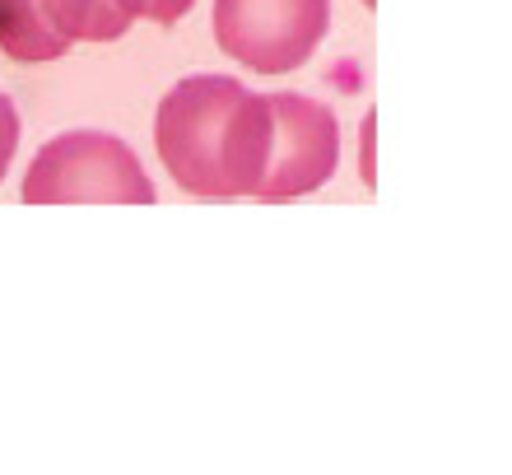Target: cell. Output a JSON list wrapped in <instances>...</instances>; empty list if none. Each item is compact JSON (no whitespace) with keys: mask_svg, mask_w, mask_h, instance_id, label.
Returning a JSON list of instances; mask_svg holds the SVG:
<instances>
[{"mask_svg":"<svg viewBox=\"0 0 512 475\" xmlns=\"http://www.w3.org/2000/svg\"><path fill=\"white\" fill-rule=\"evenodd\" d=\"M340 122L308 94H238L224 122V191L252 201H294L336 173Z\"/></svg>","mask_w":512,"mask_h":475,"instance_id":"1","label":"cell"},{"mask_svg":"<svg viewBox=\"0 0 512 475\" xmlns=\"http://www.w3.org/2000/svg\"><path fill=\"white\" fill-rule=\"evenodd\" d=\"M154 182L135 150L108 131H66L47 140L24 177L28 205H154Z\"/></svg>","mask_w":512,"mask_h":475,"instance_id":"2","label":"cell"},{"mask_svg":"<svg viewBox=\"0 0 512 475\" xmlns=\"http://www.w3.org/2000/svg\"><path fill=\"white\" fill-rule=\"evenodd\" d=\"M243 84L233 75H191L173 84L154 117V140H159L163 168L177 177V187L205 201H229L224 173H219V150H224V122Z\"/></svg>","mask_w":512,"mask_h":475,"instance_id":"3","label":"cell"},{"mask_svg":"<svg viewBox=\"0 0 512 475\" xmlns=\"http://www.w3.org/2000/svg\"><path fill=\"white\" fill-rule=\"evenodd\" d=\"M215 42L261 75L308 66L331 28V0H215Z\"/></svg>","mask_w":512,"mask_h":475,"instance_id":"4","label":"cell"},{"mask_svg":"<svg viewBox=\"0 0 512 475\" xmlns=\"http://www.w3.org/2000/svg\"><path fill=\"white\" fill-rule=\"evenodd\" d=\"M38 5L66 42H112L135 19H145V0H38Z\"/></svg>","mask_w":512,"mask_h":475,"instance_id":"5","label":"cell"},{"mask_svg":"<svg viewBox=\"0 0 512 475\" xmlns=\"http://www.w3.org/2000/svg\"><path fill=\"white\" fill-rule=\"evenodd\" d=\"M0 52L10 61H56L70 52V42L47 24L38 0H0Z\"/></svg>","mask_w":512,"mask_h":475,"instance_id":"6","label":"cell"},{"mask_svg":"<svg viewBox=\"0 0 512 475\" xmlns=\"http://www.w3.org/2000/svg\"><path fill=\"white\" fill-rule=\"evenodd\" d=\"M14 145H19V112H14L10 98L0 94V177H5V168L14 159Z\"/></svg>","mask_w":512,"mask_h":475,"instance_id":"7","label":"cell"},{"mask_svg":"<svg viewBox=\"0 0 512 475\" xmlns=\"http://www.w3.org/2000/svg\"><path fill=\"white\" fill-rule=\"evenodd\" d=\"M191 5H196V0H145V19H154V24H177Z\"/></svg>","mask_w":512,"mask_h":475,"instance_id":"8","label":"cell"},{"mask_svg":"<svg viewBox=\"0 0 512 475\" xmlns=\"http://www.w3.org/2000/svg\"><path fill=\"white\" fill-rule=\"evenodd\" d=\"M364 5H373V0H364Z\"/></svg>","mask_w":512,"mask_h":475,"instance_id":"9","label":"cell"}]
</instances>
